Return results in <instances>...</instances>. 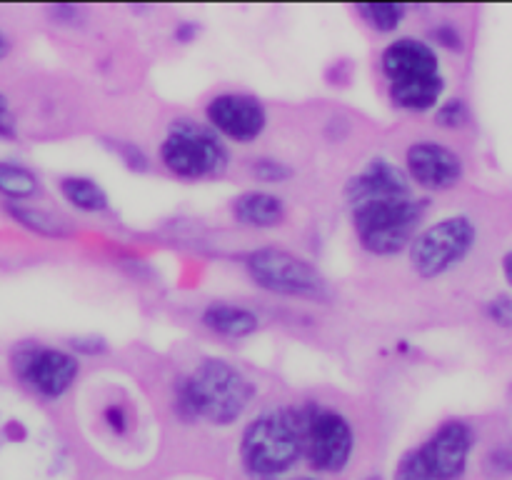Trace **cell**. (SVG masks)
<instances>
[{
  "label": "cell",
  "mask_w": 512,
  "mask_h": 480,
  "mask_svg": "<svg viewBox=\"0 0 512 480\" xmlns=\"http://www.w3.org/2000/svg\"><path fill=\"white\" fill-rule=\"evenodd\" d=\"M245 270L258 288L285 298L328 300L330 288L310 260L283 248H258L245 258Z\"/></svg>",
  "instance_id": "5"
},
{
  "label": "cell",
  "mask_w": 512,
  "mask_h": 480,
  "mask_svg": "<svg viewBox=\"0 0 512 480\" xmlns=\"http://www.w3.org/2000/svg\"><path fill=\"white\" fill-rule=\"evenodd\" d=\"M435 40L438 43H443L445 48H453V50H460V35L455 33V28H450V25H443V28L435 30Z\"/></svg>",
  "instance_id": "27"
},
{
  "label": "cell",
  "mask_w": 512,
  "mask_h": 480,
  "mask_svg": "<svg viewBox=\"0 0 512 480\" xmlns=\"http://www.w3.org/2000/svg\"><path fill=\"white\" fill-rule=\"evenodd\" d=\"M203 325L223 338H248L260 328V318L243 305L210 303L203 310Z\"/></svg>",
  "instance_id": "15"
},
{
  "label": "cell",
  "mask_w": 512,
  "mask_h": 480,
  "mask_svg": "<svg viewBox=\"0 0 512 480\" xmlns=\"http://www.w3.org/2000/svg\"><path fill=\"white\" fill-rule=\"evenodd\" d=\"M160 160L183 180L218 178L228 170V150L213 130L190 120H180L160 145Z\"/></svg>",
  "instance_id": "6"
},
{
  "label": "cell",
  "mask_w": 512,
  "mask_h": 480,
  "mask_svg": "<svg viewBox=\"0 0 512 480\" xmlns=\"http://www.w3.org/2000/svg\"><path fill=\"white\" fill-rule=\"evenodd\" d=\"M5 53H8V38H5V35L0 33V60L5 58Z\"/></svg>",
  "instance_id": "30"
},
{
  "label": "cell",
  "mask_w": 512,
  "mask_h": 480,
  "mask_svg": "<svg viewBox=\"0 0 512 480\" xmlns=\"http://www.w3.org/2000/svg\"><path fill=\"white\" fill-rule=\"evenodd\" d=\"M8 213L18 220L23 228L33 230L38 235H48V238H65L70 233L65 228L63 220H58L55 215L45 213V210L38 208H28V205H20V203H10L8 205Z\"/></svg>",
  "instance_id": "18"
},
{
  "label": "cell",
  "mask_w": 512,
  "mask_h": 480,
  "mask_svg": "<svg viewBox=\"0 0 512 480\" xmlns=\"http://www.w3.org/2000/svg\"><path fill=\"white\" fill-rule=\"evenodd\" d=\"M410 178L403 168L385 158H373L345 185V200L350 208L383 198H408Z\"/></svg>",
  "instance_id": "13"
},
{
  "label": "cell",
  "mask_w": 512,
  "mask_h": 480,
  "mask_svg": "<svg viewBox=\"0 0 512 480\" xmlns=\"http://www.w3.org/2000/svg\"><path fill=\"white\" fill-rule=\"evenodd\" d=\"M365 480H383V478H378V475H370V478H365Z\"/></svg>",
  "instance_id": "31"
},
{
  "label": "cell",
  "mask_w": 512,
  "mask_h": 480,
  "mask_svg": "<svg viewBox=\"0 0 512 480\" xmlns=\"http://www.w3.org/2000/svg\"><path fill=\"white\" fill-rule=\"evenodd\" d=\"M210 128L218 130L233 143H253L268 125L263 103L245 93H220L205 108Z\"/></svg>",
  "instance_id": "10"
},
{
  "label": "cell",
  "mask_w": 512,
  "mask_h": 480,
  "mask_svg": "<svg viewBox=\"0 0 512 480\" xmlns=\"http://www.w3.org/2000/svg\"><path fill=\"white\" fill-rule=\"evenodd\" d=\"M503 273H505V278H508V283L512 285V250L503 258Z\"/></svg>",
  "instance_id": "29"
},
{
  "label": "cell",
  "mask_w": 512,
  "mask_h": 480,
  "mask_svg": "<svg viewBox=\"0 0 512 480\" xmlns=\"http://www.w3.org/2000/svg\"><path fill=\"white\" fill-rule=\"evenodd\" d=\"M0 138H15V118L3 95H0Z\"/></svg>",
  "instance_id": "26"
},
{
  "label": "cell",
  "mask_w": 512,
  "mask_h": 480,
  "mask_svg": "<svg viewBox=\"0 0 512 480\" xmlns=\"http://www.w3.org/2000/svg\"><path fill=\"white\" fill-rule=\"evenodd\" d=\"M303 455L300 410H265L250 420L240 438V460L250 478L275 480L288 473Z\"/></svg>",
  "instance_id": "2"
},
{
  "label": "cell",
  "mask_w": 512,
  "mask_h": 480,
  "mask_svg": "<svg viewBox=\"0 0 512 480\" xmlns=\"http://www.w3.org/2000/svg\"><path fill=\"white\" fill-rule=\"evenodd\" d=\"M40 190L38 175L18 163L0 160V195L10 200H28Z\"/></svg>",
  "instance_id": "17"
},
{
  "label": "cell",
  "mask_w": 512,
  "mask_h": 480,
  "mask_svg": "<svg viewBox=\"0 0 512 480\" xmlns=\"http://www.w3.org/2000/svg\"><path fill=\"white\" fill-rule=\"evenodd\" d=\"M175 395L180 413L225 428L248 410L255 398V385L228 360L205 358L195 365L193 373L178 380Z\"/></svg>",
  "instance_id": "1"
},
{
  "label": "cell",
  "mask_w": 512,
  "mask_h": 480,
  "mask_svg": "<svg viewBox=\"0 0 512 480\" xmlns=\"http://www.w3.org/2000/svg\"><path fill=\"white\" fill-rule=\"evenodd\" d=\"M233 215L240 225L255 230H270L283 225L285 210L283 198L273 193H265V190H248V193H240L233 200Z\"/></svg>",
  "instance_id": "14"
},
{
  "label": "cell",
  "mask_w": 512,
  "mask_h": 480,
  "mask_svg": "<svg viewBox=\"0 0 512 480\" xmlns=\"http://www.w3.org/2000/svg\"><path fill=\"white\" fill-rule=\"evenodd\" d=\"M478 230L473 220L465 215H450L438 220L430 228L420 230L410 243V263L413 270L425 280L453 270L460 260H465L473 250Z\"/></svg>",
  "instance_id": "7"
},
{
  "label": "cell",
  "mask_w": 512,
  "mask_h": 480,
  "mask_svg": "<svg viewBox=\"0 0 512 480\" xmlns=\"http://www.w3.org/2000/svg\"><path fill=\"white\" fill-rule=\"evenodd\" d=\"M105 420H108V425L115 433H123L125 423H128V420H125V410L120 408V405H110V408L105 410Z\"/></svg>",
  "instance_id": "28"
},
{
  "label": "cell",
  "mask_w": 512,
  "mask_h": 480,
  "mask_svg": "<svg viewBox=\"0 0 512 480\" xmlns=\"http://www.w3.org/2000/svg\"><path fill=\"white\" fill-rule=\"evenodd\" d=\"M113 150L120 155V158H123V163L128 165V168H133V170L148 168V158H145V153L135 143H123V140H115Z\"/></svg>",
  "instance_id": "23"
},
{
  "label": "cell",
  "mask_w": 512,
  "mask_h": 480,
  "mask_svg": "<svg viewBox=\"0 0 512 480\" xmlns=\"http://www.w3.org/2000/svg\"><path fill=\"white\" fill-rule=\"evenodd\" d=\"M253 175L260 183H285L293 178V168L275 158H258L253 160Z\"/></svg>",
  "instance_id": "20"
},
{
  "label": "cell",
  "mask_w": 512,
  "mask_h": 480,
  "mask_svg": "<svg viewBox=\"0 0 512 480\" xmlns=\"http://www.w3.org/2000/svg\"><path fill=\"white\" fill-rule=\"evenodd\" d=\"M13 373L43 398H63L80 373V363L73 353L48 348L38 343H23L10 355Z\"/></svg>",
  "instance_id": "9"
},
{
  "label": "cell",
  "mask_w": 512,
  "mask_h": 480,
  "mask_svg": "<svg viewBox=\"0 0 512 480\" xmlns=\"http://www.w3.org/2000/svg\"><path fill=\"white\" fill-rule=\"evenodd\" d=\"M353 213V228L358 233L360 245L368 253L395 255L400 250L410 248L413 238L418 235L420 220H423L425 203L408 198H383L360 203L350 208Z\"/></svg>",
  "instance_id": "4"
},
{
  "label": "cell",
  "mask_w": 512,
  "mask_h": 480,
  "mask_svg": "<svg viewBox=\"0 0 512 480\" xmlns=\"http://www.w3.org/2000/svg\"><path fill=\"white\" fill-rule=\"evenodd\" d=\"M405 170L425 190H450L463 178V158L433 140H418L405 153Z\"/></svg>",
  "instance_id": "12"
},
{
  "label": "cell",
  "mask_w": 512,
  "mask_h": 480,
  "mask_svg": "<svg viewBox=\"0 0 512 480\" xmlns=\"http://www.w3.org/2000/svg\"><path fill=\"white\" fill-rule=\"evenodd\" d=\"M470 450H473L470 425L463 420H448L425 440L418 453L433 480H460L468 468Z\"/></svg>",
  "instance_id": "11"
},
{
  "label": "cell",
  "mask_w": 512,
  "mask_h": 480,
  "mask_svg": "<svg viewBox=\"0 0 512 480\" xmlns=\"http://www.w3.org/2000/svg\"><path fill=\"white\" fill-rule=\"evenodd\" d=\"M290 480H315V478H290Z\"/></svg>",
  "instance_id": "32"
},
{
  "label": "cell",
  "mask_w": 512,
  "mask_h": 480,
  "mask_svg": "<svg viewBox=\"0 0 512 480\" xmlns=\"http://www.w3.org/2000/svg\"><path fill=\"white\" fill-rule=\"evenodd\" d=\"M380 65L390 83V100L410 113H425L440 103L445 78L438 53L415 38H398L380 55Z\"/></svg>",
  "instance_id": "3"
},
{
  "label": "cell",
  "mask_w": 512,
  "mask_h": 480,
  "mask_svg": "<svg viewBox=\"0 0 512 480\" xmlns=\"http://www.w3.org/2000/svg\"><path fill=\"white\" fill-rule=\"evenodd\" d=\"M358 13L378 33H393L403 23L408 8L403 3H360Z\"/></svg>",
  "instance_id": "19"
},
{
  "label": "cell",
  "mask_w": 512,
  "mask_h": 480,
  "mask_svg": "<svg viewBox=\"0 0 512 480\" xmlns=\"http://www.w3.org/2000/svg\"><path fill=\"white\" fill-rule=\"evenodd\" d=\"M435 120H438V125H443V128H460V125L468 120V110H465L463 100L453 98L448 100V103L440 105Z\"/></svg>",
  "instance_id": "22"
},
{
  "label": "cell",
  "mask_w": 512,
  "mask_h": 480,
  "mask_svg": "<svg viewBox=\"0 0 512 480\" xmlns=\"http://www.w3.org/2000/svg\"><path fill=\"white\" fill-rule=\"evenodd\" d=\"M70 348L83 355H103L108 350V343L100 335H80V338L70 340Z\"/></svg>",
  "instance_id": "24"
},
{
  "label": "cell",
  "mask_w": 512,
  "mask_h": 480,
  "mask_svg": "<svg viewBox=\"0 0 512 480\" xmlns=\"http://www.w3.org/2000/svg\"><path fill=\"white\" fill-rule=\"evenodd\" d=\"M488 315L495 320L498 325H512V300L500 295V298L490 300L488 303Z\"/></svg>",
  "instance_id": "25"
},
{
  "label": "cell",
  "mask_w": 512,
  "mask_h": 480,
  "mask_svg": "<svg viewBox=\"0 0 512 480\" xmlns=\"http://www.w3.org/2000/svg\"><path fill=\"white\" fill-rule=\"evenodd\" d=\"M395 480H433L418 450H408L395 468Z\"/></svg>",
  "instance_id": "21"
},
{
  "label": "cell",
  "mask_w": 512,
  "mask_h": 480,
  "mask_svg": "<svg viewBox=\"0 0 512 480\" xmlns=\"http://www.w3.org/2000/svg\"><path fill=\"white\" fill-rule=\"evenodd\" d=\"M303 418V455L320 473H340L348 468L355 450L353 425L343 413L323 405L300 410Z\"/></svg>",
  "instance_id": "8"
},
{
  "label": "cell",
  "mask_w": 512,
  "mask_h": 480,
  "mask_svg": "<svg viewBox=\"0 0 512 480\" xmlns=\"http://www.w3.org/2000/svg\"><path fill=\"white\" fill-rule=\"evenodd\" d=\"M60 193L75 210H83V213H103L110 205L108 193L85 175H68L60 180Z\"/></svg>",
  "instance_id": "16"
}]
</instances>
